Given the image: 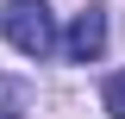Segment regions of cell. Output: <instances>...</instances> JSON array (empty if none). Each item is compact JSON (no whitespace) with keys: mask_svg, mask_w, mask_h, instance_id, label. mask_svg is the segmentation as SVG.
Instances as JSON below:
<instances>
[{"mask_svg":"<svg viewBox=\"0 0 125 119\" xmlns=\"http://www.w3.org/2000/svg\"><path fill=\"white\" fill-rule=\"evenodd\" d=\"M0 31H6V44H13L19 57H38V63L62 44L44 0H6V6H0Z\"/></svg>","mask_w":125,"mask_h":119,"instance_id":"6da1fadb","label":"cell"},{"mask_svg":"<svg viewBox=\"0 0 125 119\" xmlns=\"http://www.w3.org/2000/svg\"><path fill=\"white\" fill-rule=\"evenodd\" d=\"M100 50H106V6H88L62 31V57L69 63H100Z\"/></svg>","mask_w":125,"mask_h":119,"instance_id":"7a4b0ae2","label":"cell"},{"mask_svg":"<svg viewBox=\"0 0 125 119\" xmlns=\"http://www.w3.org/2000/svg\"><path fill=\"white\" fill-rule=\"evenodd\" d=\"M19 107H25V88L13 75H0V119H19Z\"/></svg>","mask_w":125,"mask_h":119,"instance_id":"3957f363","label":"cell"},{"mask_svg":"<svg viewBox=\"0 0 125 119\" xmlns=\"http://www.w3.org/2000/svg\"><path fill=\"white\" fill-rule=\"evenodd\" d=\"M106 113L125 119V75H113V82H106Z\"/></svg>","mask_w":125,"mask_h":119,"instance_id":"277c9868","label":"cell"}]
</instances>
